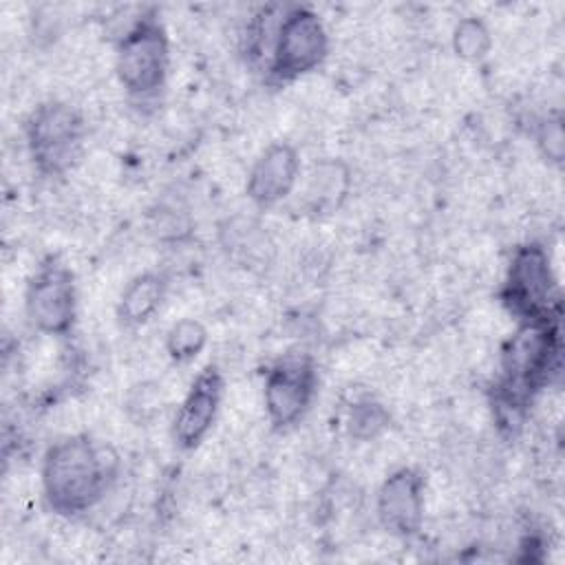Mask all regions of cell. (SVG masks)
<instances>
[{"mask_svg": "<svg viewBox=\"0 0 565 565\" xmlns=\"http://www.w3.org/2000/svg\"><path fill=\"white\" fill-rule=\"evenodd\" d=\"M119 477V455L106 441L79 433L57 439L42 457V494L62 516L95 508Z\"/></svg>", "mask_w": 565, "mask_h": 565, "instance_id": "obj_1", "label": "cell"}, {"mask_svg": "<svg viewBox=\"0 0 565 565\" xmlns=\"http://www.w3.org/2000/svg\"><path fill=\"white\" fill-rule=\"evenodd\" d=\"M558 320L519 324L501 351V377L494 386L499 424H521L525 406L558 369Z\"/></svg>", "mask_w": 565, "mask_h": 565, "instance_id": "obj_2", "label": "cell"}, {"mask_svg": "<svg viewBox=\"0 0 565 565\" xmlns=\"http://www.w3.org/2000/svg\"><path fill=\"white\" fill-rule=\"evenodd\" d=\"M499 298L519 324L558 320L556 276L543 245L525 243L512 252Z\"/></svg>", "mask_w": 565, "mask_h": 565, "instance_id": "obj_3", "label": "cell"}, {"mask_svg": "<svg viewBox=\"0 0 565 565\" xmlns=\"http://www.w3.org/2000/svg\"><path fill=\"white\" fill-rule=\"evenodd\" d=\"M329 53V33L311 7L294 4L271 29L269 40V79L278 84L296 82L316 71Z\"/></svg>", "mask_w": 565, "mask_h": 565, "instance_id": "obj_4", "label": "cell"}, {"mask_svg": "<svg viewBox=\"0 0 565 565\" xmlns=\"http://www.w3.org/2000/svg\"><path fill=\"white\" fill-rule=\"evenodd\" d=\"M170 68V44L154 11L137 18L115 49V75L130 97L157 95Z\"/></svg>", "mask_w": 565, "mask_h": 565, "instance_id": "obj_5", "label": "cell"}, {"mask_svg": "<svg viewBox=\"0 0 565 565\" xmlns=\"http://www.w3.org/2000/svg\"><path fill=\"white\" fill-rule=\"evenodd\" d=\"M84 132V117L68 102L49 99L35 106L24 121V139L38 172L57 177L71 170L82 154Z\"/></svg>", "mask_w": 565, "mask_h": 565, "instance_id": "obj_6", "label": "cell"}, {"mask_svg": "<svg viewBox=\"0 0 565 565\" xmlns=\"http://www.w3.org/2000/svg\"><path fill=\"white\" fill-rule=\"evenodd\" d=\"M24 313L29 324L44 335L64 338L73 331L77 318L75 276L57 256H46L31 274L24 289Z\"/></svg>", "mask_w": 565, "mask_h": 565, "instance_id": "obj_7", "label": "cell"}, {"mask_svg": "<svg viewBox=\"0 0 565 565\" xmlns=\"http://www.w3.org/2000/svg\"><path fill=\"white\" fill-rule=\"evenodd\" d=\"M318 391L316 364L309 355H285L274 362L263 382V406L269 424L285 430L309 411Z\"/></svg>", "mask_w": 565, "mask_h": 565, "instance_id": "obj_8", "label": "cell"}, {"mask_svg": "<svg viewBox=\"0 0 565 565\" xmlns=\"http://www.w3.org/2000/svg\"><path fill=\"white\" fill-rule=\"evenodd\" d=\"M424 475L411 466L393 470L380 483L375 494V514L388 534L399 539L419 534L424 523Z\"/></svg>", "mask_w": 565, "mask_h": 565, "instance_id": "obj_9", "label": "cell"}, {"mask_svg": "<svg viewBox=\"0 0 565 565\" xmlns=\"http://www.w3.org/2000/svg\"><path fill=\"white\" fill-rule=\"evenodd\" d=\"M223 391L225 380L214 364L196 373L172 419V437L181 450H194L207 437L216 422Z\"/></svg>", "mask_w": 565, "mask_h": 565, "instance_id": "obj_10", "label": "cell"}, {"mask_svg": "<svg viewBox=\"0 0 565 565\" xmlns=\"http://www.w3.org/2000/svg\"><path fill=\"white\" fill-rule=\"evenodd\" d=\"M300 170L302 166L296 146L289 141H274L252 163L245 194L260 210L274 207L294 192Z\"/></svg>", "mask_w": 565, "mask_h": 565, "instance_id": "obj_11", "label": "cell"}, {"mask_svg": "<svg viewBox=\"0 0 565 565\" xmlns=\"http://www.w3.org/2000/svg\"><path fill=\"white\" fill-rule=\"evenodd\" d=\"M168 282L159 271H141L132 276L117 305V316L126 327H143L154 318L166 300Z\"/></svg>", "mask_w": 565, "mask_h": 565, "instance_id": "obj_12", "label": "cell"}, {"mask_svg": "<svg viewBox=\"0 0 565 565\" xmlns=\"http://www.w3.org/2000/svg\"><path fill=\"white\" fill-rule=\"evenodd\" d=\"M351 190V172L340 159H324L313 166L307 183V199L313 212L338 210Z\"/></svg>", "mask_w": 565, "mask_h": 565, "instance_id": "obj_13", "label": "cell"}, {"mask_svg": "<svg viewBox=\"0 0 565 565\" xmlns=\"http://www.w3.org/2000/svg\"><path fill=\"white\" fill-rule=\"evenodd\" d=\"M207 329L196 318H181L166 331V353L177 364H190L207 347Z\"/></svg>", "mask_w": 565, "mask_h": 565, "instance_id": "obj_14", "label": "cell"}, {"mask_svg": "<svg viewBox=\"0 0 565 565\" xmlns=\"http://www.w3.org/2000/svg\"><path fill=\"white\" fill-rule=\"evenodd\" d=\"M450 46L459 60L477 64L492 51V33L481 18L466 15L452 26Z\"/></svg>", "mask_w": 565, "mask_h": 565, "instance_id": "obj_15", "label": "cell"}, {"mask_svg": "<svg viewBox=\"0 0 565 565\" xmlns=\"http://www.w3.org/2000/svg\"><path fill=\"white\" fill-rule=\"evenodd\" d=\"M391 424V415L384 404L375 399H360L349 408L347 430L358 441H371L380 437Z\"/></svg>", "mask_w": 565, "mask_h": 565, "instance_id": "obj_16", "label": "cell"}, {"mask_svg": "<svg viewBox=\"0 0 565 565\" xmlns=\"http://www.w3.org/2000/svg\"><path fill=\"white\" fill-rule=\"evenodd\" d=\"M536 146L543 152V157L550 163H563L565 157V132H563V119L547 117L536 132Z\"/></svg>", "mask_w": 565, "mask_h": 565, "instance_id": "obj_17", "label": "cell"}]
</instances>
